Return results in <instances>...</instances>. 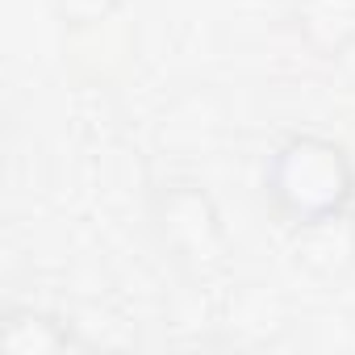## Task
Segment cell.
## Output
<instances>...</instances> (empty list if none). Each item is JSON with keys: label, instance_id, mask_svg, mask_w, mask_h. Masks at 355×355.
<instances>
[{"label": "cell", "instance_id": "1", "mask_svg": "<svg viewBox=\"0 0 355 355\" xmlns=\"http://www.w3.org/2000/svg\"><path fill=\"white\" fill-rule=\"evenodd\" d=\"M268 209L297 230L347 222L355 201V159L326 134H288L263 163Z\"/></svg>", "mask_w": 355, "mask_h": 355}, {"label": "cell", "instance_id": "5", "mask_svg": "<svg viewBox=\"0 0 355 355\" xmlns=\"http://www.w3.org/2000/svg\"><path fill=\"white\" fill-rule=\"evenodd\" d=\"M347 222H351V230H355V201H351V214H347Z\"/></svg>", "mask_w": 355, "mask_h": 355}, {"label": "cell", "instance_id": "4", "mask_svg": "<svg viewBox=\"0 0 355 355\" xmlns=\"http://www.w3.org/2000/svg\"><path fill=\"white\" fill-rule=\"evenodd\" d=\"M121 0H51L55 17L67 26V30H88V26H101L117 13Z\"/></svg>", "mask_w": 355, "mask_h": 355}, {"label": "cell", "instance_id": "2", "mask_svg": "<svg viewBox=\"0 0 355 355\" xmlns=\"http://www.w3.org/2000/svg\"><path fill=\"white\" fill-rule=\"evenodd\" d=\"M150 226L163 251L175 259V268H184L189 276H214L226 268L230 239L205 184L197 180L159 184L150 197Z\"/></svg>", "mask_w": 355, "mask_h": 355}, {"label": "cell", "instance_id": "3", "mask_svg": "<svg viewBox=\"0 0 355 355\" xmlns=\"http://www.w3.org/2000/svg\"><path fill=\"white\" fill-rule=\"evenodd\" d=\"M71 347H76V334L59 313L13 305L0 318V351L5 355H59Z\"/></svg>", "mask_w": 355, "mask_h": 355}]
</instances>
